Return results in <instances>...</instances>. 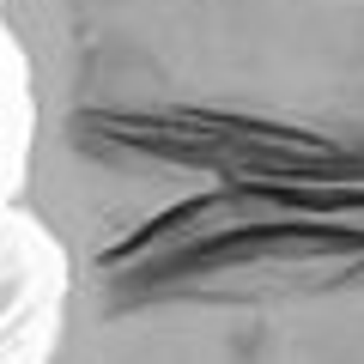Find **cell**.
<instances>
[{"mask_svg": "<svg viewBox=\"0 0 364 364\" xmlns=\"http://www.w3.org/2000/svg\"><path fill=\"white\" fill-rule=\"evenodd\" d=\"M43 364H364V225H213L85 261Z\"/></svg>", "mask_w": 364, "mask_h": 364, "instance_id": "7a4b0ae2", "label": "cell"}, {"mask_svg": "<svg viewBox=\"0 0 364 364\" xmlns=\"http://www.w3.org/2000/svg\"><path fill=\"white\" fill-rule=\"evenodd\" d=\"M25 207L67 267L213 225H364V0H0Z\"/></svg>", "mask_w": 364, "mask_h": 364, "instance_id": "6da1fadb", "label": "cell"}]
</instances>
